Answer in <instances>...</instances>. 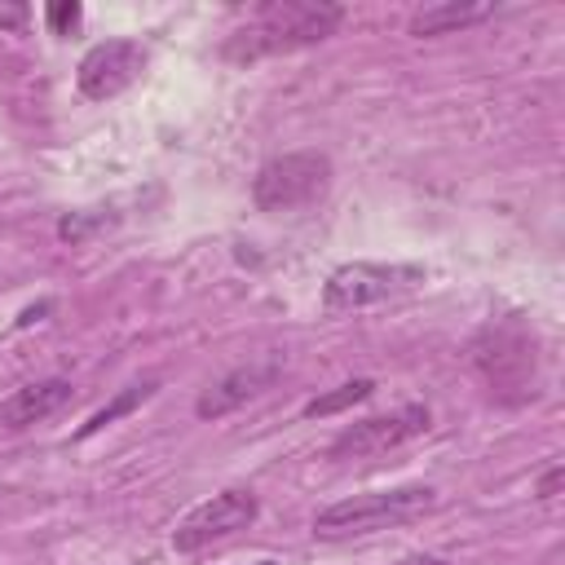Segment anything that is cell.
Returning <instances> with one entry per match:
<instances>
[{"label":"cell","mask_w":565,"mask_h":565,"mask_svg":"<svg viewBox=\"0 0 565 565\" xmlns=\"http://www.w3.org/2000/svg\"><path fill=\"white\" fill-rule=\"evenodd\" d=\"M106 225V216H88V212H71V216H62L57 221V234L66 238V243H84L93 230H102Z\"/></svg>","instance_id":"obj_14"},{"label":"cell","mask_w":565,"mask_h":565,"mask_svg":"<svg viewBox=\"0 0 565 565\" xmlns=\"http://www.w3.org/2000/svg\"><path fill=\"white\" fill-rule=\"evenodd\" d=\"M26 18H31V9H26V4H0V26L18 31V26H26Z\"/></svg>","instance_id":"obj_16"},{"label":"cell","mask_w":565,"mask_h":565,"mask_svg":"<svg viewBox=\"0 0 565 565\" xmlns=\"http://www.w3.org/2000/svg\"><path fill=\"white\" fill-rule=\"evenodd\" d=\"M278 375H282V358H274V353H269V358H252V362L225 371L216 384H207V388L199 393L194 411H199V419H221V415L247 406L252 397H260L265 388H274Z\"/></svg>","instance_id":"obj_8"},{"label":"cell","mask_w":565,"mask_h":565,"mask_svg":"<svg viewBox=\"0 0 565 565\" xmlns=\"http://www.w3.org/2000/svg\"><path fill=\"white\" fill-rule=\"evenodd\" d=\"M415 282H424V269L419 265H380V260H353V265H340L327 287H322V309L327 313H358V309H371L388 296H402L411 291Z\"/></svg>","instance_id":"obj_4"},{"label":"cell","mask_w":565,"mask_h":565,"mask_svg":"<svg viewBox=\"0 0 565 565\" xmlns=\"http://www.w3.org/2000/svg\"><path fill=\"white\" fill-rule=\"evenodd\" d=\"M494 13L490 0H441V4H424L411 13V35H450L463 31L472 22H486Z\"/></svg>","instance_id":"obj_10"},{"label":"cell","mask_w":565,"mask_h":565,"mask_svg":"<svg viewBox=\"0 0 565 565\" xmlns=\"http://www.w3.org/2000/svg\"><path fill=\"white\" fill-rule=\"evenodd\" d=\"M141 71H146V49L137 40H102L79 57L75 84L84 97L106 102V97L124 93Z\"/></svg>","instance_id":"obj_7"},{"label":"cell","mask_w":565,"mask_h":565,"mask_svg":"<svg viewBox=\"0 0 565 565\" xmlns=\"http://www.w3.org/2000/svg\"><path fill=\"white\" fill-rule=\"evenodd\" d=\"M150 393H154V380H146V384H128V388H124V393H119V397H115L110 406H102V411H97V415H93V419H88V424H84L79 433H97V428H106L110 419L128 415V411H132L137 402H146Z\"/></svg>","instance_id":"obj_12"},{"label":"cell","mask_w":565,"mask_h":565,"mask_svg":"<svg viewBox=\"0 0 565 565\" xmlns=\"http://www.w3.org/2000/svg\"><path fill=\"white\" fill-rule=\"evenodd\" d=\"M340 22H344V9L327 4V0H269L247 18V26H238L225 40L221 53L230 62H256L269 53H291V49L327 40Z\"/></svg>","instance_id":"obj_1"},{"label":"cell","mask_w":565,"mask_h":565,"mask_svg":"<svg viewBox=\"0 0 565 565\" xmlns=\"http://www.w3.org/2000/svg\"><path fill=\"white\" fill-rule=\"evenodd\" d=\"M265 565H269V561H265Z\"/></svg>","instance_id":"obj_17"},{"label":"cell","mask_w":565,"mask_h":565,"mask_svg":"<svg viewBox=\"0 0 565 565\" xmlns=\"http://www.w3.org/2000/svg\"><path fill=\"white\" fill-rule=\"evenodd\" d=\"M71 402V380H35L0 402V428H26L57 415Z\"/></svg>","instance_id":"obj_9"},{"label":"cell","mask_w":565,"mask_h":565,"mask_svg":"<svg viewBox=\"0 0 565 565\" xmlns=\"http://www.w3.org/2000/svg\"><path fill=\"white\" fill-rule=\"evenodd\" d=\"M79 18H84V9H79L75 0H53V4L44 9V22H49L53 35H71V31L79 26Z\"/></svg>","instance_id":"obj_13"},{"label":"cell","mask_w":565,"mask_h":565,"mask_svg":"<svg viewBox=\"0 0 565 565\" xmlns=\"http://www.w3.org/2000/svg\"><path fill=\"white\" fill-rule=\"evenodd\" d=\"M256 512H260V503H256L252 490H221V494L203 499L199 508H190L181 516V525L172 530V547L177 552H199L216 539H230V534L247 530L256 521Z\"/></svg>","instance_id":"obj_5"},{"label":"cell","mask_w":565,"mask_h":565,"mask_svg":"<svg viewBox=\"0 0 565 565\" xmlns=\"http://www.w3.org/2000/svg\"><path fill=\"white\" fill-rule=\"evenodd\" d=\"M437 503L433 486H393V490H371V494H353L340 503H327L313 516V534L318 539H358L371 530H388L402 521L424 516Z\"/></svg>","instance_id":"obj_2"},{"label":"cell","mask_w":565,"mask_h":565,"mask_svg":"<svg viewBox=\"0 0 565 565\" xmlns=\"http://www.w3.org/2000/svg\"><path fill=\"white\" fill-rule=\"evenodd\" d=\"M561 481H565V472H561V463H552V468H547V472L539 477V499H556Z\"/></svg>","instance_id":"obj_15"},{"label":"cell","mask_w":565,"mask_h":565,"mask_svg":"<svg viewBox=\"0 0 565 565\" xmlns=\"http://www.w3.org/2000/svg\"><path fill=\"white\" fill-rule=\"evenodd\" d=\"M327 190H331V159L322 150L278 154L252 181V199L260 212H296V207L318 203Z\"/></svg>","instance_id":"obj_3"},{"label":"cell","mask_w":565,"mask_h":565,"mask_svg":"<svg viewBox=\"0 0 565 565\" xmlns=\"http://www.w3.org/2000/svg\"><path fill=\"white\" fill-rule=\"evenodd\" d=\"M428 424H433V415H428V406H419V402L397 406V411H388V415L358 419V424H349V428L331 441L327 459H366V455H384V450H393V446H402V441L428 433Z\"/></svg>","instance_id":"obj_6"},{"label":"cell","mask_w":565,"mask_h":565,"mask_svg":"<svg viewBox=\"0 0 565 565\" xmlns=\"http://www.w3.org/2000/svg\"><path fill=\"white\" fill-rule=\"evenodd\" d=\"M375 393V380H349V384H340V388H331V393H322V397H313V402H305V419H322V415H335V411H344V406H358V402H366Z\"/></svg>","instance_id":"obj_11"}]
</instances>
